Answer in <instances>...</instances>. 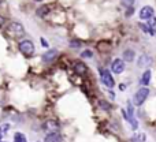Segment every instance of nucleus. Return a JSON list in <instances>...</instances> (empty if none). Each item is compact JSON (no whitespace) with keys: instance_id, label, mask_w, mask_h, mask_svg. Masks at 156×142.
I'll list each match as a JSON object with an SVG mask.
<instances>
[{"instance_id":"412c9836","label":"nucleus","mask_w":156,"mask_h":142,"mask_svg":"<svg viewBox=\"0 0 156 142\" xmlns=\"http://www.w3.org/2000/svg\"><path fill=\"white\" fill-rule=\"evenodd\" d=\"M8 129H10V124H8V123H4V124L0 126V132H1V134H6V131Z\"/></svg>"},{"instance_id":"f03ea898","label":"nucleus","mask_w":156,"mask_h":142,"mask_svg":"<svg viewBox=\"0 0 156 142\" xmlns=\"http://www.w3.org/2000/svg\"><path fill=\"white\" fill-rule=\"evenodd\" d=\"M7 33L14 38H19L25 34V29L19 22H10L7 26Z\"/></svg>"},{"instance_id":"4be33fe9","label":"nucleus","mask_w":156,"mask_h":142,"mask_svg":"<svg viewBox=\"0 0 156 142\" xmlns=\"http://www.w3.org/2000/svg\"><path fill=\"white\" fill-rule=\"evenodd\" d=\"M129 122H130V126H131V129L133 130H137V127H138V122H137L136 119H129Z\"/></svg>"},{"instance_id":"423d86ee","label":"nucleus","mask_w":156,"mask_h":142,"mask_svg":"<svg viewBox=\"0 0 156 142\" xmlns=\"http://www.w3.org/2000/svg\"><path fill=\"white\" fill-rule=\"evenodd\" d=\"M73 68H74V71L77 72L78 75H85L86 72H88V67H86V64L81 60H74L73 61Z\"/></svg>"},{"instance_id":"ddd939ff","label":"nucleus","mask_w":156,"mask_h":142,"mask_svg":"<svg viewBox=\"0 0 156 142\" xmlns=\"http://www.w3.org/2000/svg\"><path fill=\"white\" fill-rule=\"evenodd\" d=\"M151 71L149 70H146V71H144V74H143V77H141V85L143 86H148L149 85V82H151Z\"/></svg>"},{"instance_id":"f257e3e1","label":"nucleus","mask_w":156,"mask_h":142,"mask_svg":"<svg viewBox=\"0 0 156 142\" xmlns=\"http://www.w3.org/2000/svg\"><path fill=\"white\" fill-rule=\"evenodd\" d=\"M18 48H19V52L25 58H32L34 55V52H36L34 44H33L32 40H22L19 42V45H18Z\"/></svg>"},{"instance_id":"bb28decb","label":"nucleus","mask_w":156,"mask_h":142,"mask_svg":"<svg viewBox=\"0 0 156 142\" xmlns=\"http://www.w3.org/2000/svg\"><path fill=\"white\" fill-rule=\"evenodd\" d=\"M1 137H3V134H1V132H0V139H1Z\"/></svg>"},{"instance_id":"6ab92c4d","label":"nucleus","mask_w":156,"mask_h":142,"mask_svg":"<svg viewBox=\"0 0 156 142\" xmlns=\"http://www.w3.org/2000/svg\"><path fill=\"white\" fill-rule=\"evenodd\" d=\"M127 116H129V119H133V115H134V109H133V105H131V103H129V105H127Z\"/></svg>"},{"instance_id":"b1692460","label":"nucleus","mask_w":156,"mask_h":142,"mask_svg":"<svg viewBox=\"0 0 156 142\" xmlns=\"http://www.w3.org/2000/svg\"><path fill=\"white\" fill-rule=\"evenodd\" d=\"M40 41H41V45L44 47V48H48L49 47V44H48V41H47L45 38H40Z\"/></svg>"},{"instance_id":"c756f323","label":"nucleus","mask_w":156,"mask_h":142,"mask_svg":"<svg viewBox=\"0 0 156 142\" xmlns=\"http://www.w3.org/2000/svg\"><path fill=\"white\" fill-rule=\"evenodd\" d=\"M39 142H40V141H39Z\"/></svg>"},{"instance_id":"20e7f679","label":"nucleus","mask_w":156,"mask_h":142,"mask_svg":"<svg viewBox=\"0 0 156 142\" xmlns=\"http://www.w3.org/2000/svg\"><path fill=\"white\" fill-rule=\"evenodd\" d=\"M99 72H100L101 82H103L108 89H112V87L115 86V81H114V78H112L110 71L105 70V68H99Z\"/></svg>"},{"instance_id":"2eb2a0df","label":"nucleus","mask_w":156,"mask_h":142,"mask_svg":"<svg viewBox=\"0 0 156 142\" xmlns=\"http://www.w3.org/2000/svg\"><path fill=\"white\" fill-rule=\"evenodd\" d=\"M14 142H26V137L23 135L22 132H15V135H14Z\"/></svg>"},{"instance_id":"cd10ccee","label":"nucleus","mask_w":156,"mask_h":142,"mask_svg":"<svg viewBox=\"0 0 156 142\" xmlns=\"http://www.w3.org/2000/svg\"><path fill=\"white\" fill-rule=\"evenodd\" d=\"M34 1H42V0H34Z\"/></svg>"},{"instance_id":"9d476101","label":"nucleus","mask_w":156,"mask_h":142,"mask_svg":"<svg viewBox=\"0 0 156 142\" xmlns=\"http://www.w3.org/2000/svg\"><path fill=\"white\" fill-rule=\"evenodd\" d=\"M44 142H62V135L60 132H51V134H47Z\"/></svg>"},{"instance_id":"a211bd4d","label":"nucleus","mask_w":156,"mask_h":142,"mask_svg":"<svg viewBox=\"0 0 156 142\" xmlns=\"http://www.w3.org/2000/svg\"><path fill=\"white\" fill-rule=\"evenodd\" d=\"M99 105H100L104 111H110L111 109V105L107 103V101H104V100H99Z\"/></svg>"},{"instance_id":"aec40b11","label":"nucleus","mask_w":156,"mask_h":142,"mask_svg":"<svg viewBox=\"0 0 156 142\" xmlns=\"http://www.w3.org/2000/svg\"><path fill=\"white\" fill-rule=\"evenodd\" d=\"M81 44H82V42L79 41V40H71V42H70V47H71V48H79V47H81Z\"/></svg>"},{"instance_id":"39448f33","label":"nucleus","mask_w":156,"mask_h":142,"mask_svg":"<svg viewBox=\"0 0 156 142\" xmlns=\"http://www.w3.org/2000/svg\"><path fill=\"white\" fill-rule=\"evenodd\" d=\"M111 71L114 74H122L125 71V61L122 59H115L112 63H111Z\"/></svg>"},{"instance_id":"6e6552de","label":"nucleus","mask_w":156,"mask_h":142,"mask_svg":"<svg viewBox=\"0 0 156 142\" xmlns=\"http://www.w3.org/2000/svg\"><path fill=\"white\" fill-rule=\"evenodd\" d=\"M153 16V8L151 6H145L140 10V18L144 21H148Z\"/></svg>"},{"instance_id":"a878e982","label":"nucleus","mask_w":156,"mask_h":142,"mask_svg":"<svg viewBox=\"0 0 156 142\" xmlns=\"http://www.w3.org/2000/svg\"><path fill=\"white\" fill-rule=\"evenodd\" d=\"M125 89H126V85H122V84H120V85H119V90H122V92H123Z\"/></svg>"},{"instance_id":"9b49d317","label":"nucleus","mask_w":156,"mask_h":142,"mask_svg":"<svg viewBox=\"0 0 156 142\" xmlns=\"http://www.w3.org/2000/svg\"><path fill=\"white\" fill-rule=\"evenodd\" d=\"M151 63H152V59H151L149 56H148V55H141L140 58H138L137 66H138V67H141V68H144V67H148Z\"/></svg>"},{"instance_id":"c85d7f7f","label":"nucleus","mask_w":156,"mask_h":142,"mask_svg":"<svg viewBox=\"0 0 156 142\" xmlns=\"http://www.w3.org/2000/svg\"><path fill=\"white\" fill-rule=\"evenodd\" d=\"M0 142H1V141H0Z\"/></svg>"},{"instance_id":"f3484780","label":"nucleus","mask_w":156,"mask_h":142,"mask_svg":"<svg viewBox=\"0 0 156 142\" xmlns=\"http://www.w3.org/2000/svg\"><path fill=\"white\" fill-rule=\"evenodd\" d=\"M81 58H85V59L93 58V51H91V49H85V51H82Z\"/></svg>"},{"instance_id":"7ed1b4c3","label":"nucleus","mask_w":156,"mask_h":142,"mask_svg":"<svg viewBox=\"0 0 156 142\" xmlns=\"http://www.w3.org/2000/svg\"><path fill=\"white\" fill-rule=\"evenodd\" d=\"M148 96H149V89H148L146 86L140 87V89L137 90V93L134 94V97H133V103H134V105H137V106L143 105L144 101H145L146 98H148Z\"/></svg>"},{"instance_id":"f8f14e48","label":"nucleus","mask_w":156,"mask_h":142,"mask_svg":"<svg viewBox=\"0 0 156 142\" xmlns=\"http://www.w3.org/2000/svg\"><path fill=\"white\" fill-rule=\"evenodd\" d=\"M134 56H136V53H134L133 49H125L123 53H122V60L125 61V63H131V61L134 60Z\"/></svg>"},{"instance_id":"dca6fc26","label":"nucleus","mask_w":156,"mask_h":142,"mask_svg":"<svg viewBox=\"0 0 156 142\" xmlns=\"http://www.w3.org/2000/svg\"><path fill=\"white\" fill-rule=\"evenodd\" d=\"M134 1H136V0H120V3H122V6H123L125 8H133Z\"/></svg>"},{"instance_id":"4468645a","label":"nucleus","mask_w":156,"mask_h":142,"mask_svg":"<svg viewBox=\"0 0 156 142\" xmlns=\"http://www.w3.org/2000/svg\"><path fill=\"white\" fill-rule=\"evenodd\" d=\"M49 11H51V7L49 6H41L37 10V16H40V18H42V16H45L49 14Z\"/></svg>"},{"instance_id":"5701e85b","label":"nucleus","mask_w":156,"mask_h":142,"mask_svg":"<svg viewBox=\"0 0 156 142\" xmlns=\"http://www.w3.org/2000/svg\"><path fill=\"white\" fill-rule=\"evenodd\" d=\"M148 26H149L151 29H152L153 26H156V18L155 16H152L151 19H148Z\"/></svg>"},{"instance_id":"0eeeda50","label":"nucleus","mask_w":156,"mask_h":142,"mask_svg":"<svg viewBox=\"0 0 156 142\" xmlns=\"http://www.w3.org/2000/svg\"><path fill=\"white\" fill-rule=\"evenodd\" d=\"M42 127L48 134H51V132H56L59 130V123L56 120H47Z\"/></svg>"},{"instance_id":"393cba45","label":"nucleus","mask_w":156,"mask_h":142,"mask_svg":"<svg viewBox=\"0 0 156 142\" xmlns=\"http://www.w3.org/2000/svg\"><path fill=\"white\" fill-rule=\"evenodd\" d=\"M4 22H6V19H4L3 16L0 15V26H3V25H4Z\"/></svg>"},{"instance_id":"1a4fd4ad","label":"nucleus","mask_w":156,"mask_h":142,"mask_svg":"<svg viewBox=\"0 0 156 142\" xmlns=\"http://www.w3.org/2000/svg\"><path fill=\"white\" fill-rule=\"evenodd\" d=\"M56 56H58V51H56V49H49V51H47L45 53L42 55V61L51 63V61H53L56 59Z\"/></svg>"}]
</instances>
